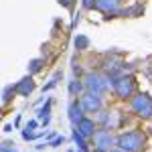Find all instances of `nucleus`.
<instances>
[{"label":"nucleus","mask_w":152,"mask_h":152,"mask_svg":"<svg viewBox=\"0 0 152 152\" xmlns=\"http://www.w3.org/2000/svg\"><path fill=\"white\" fill-rule=\"evenodd\" d=\"M63 142H65V138H63V136H57L55 140L51 142V146H57V144H63Z\"/></svg>","instance_id":"obj_18"},{"label":"nucleus","mask_w":152,"mask_h":152,"mask_svg":"<svg viewBox=\"0 0 152 152\" xmlns=\"http://www.w3.org/2000/svg\"><path fill=\"white\" fill-rule=\"evenodd\" d=\"M132 110L142 118H150L152 116V99L146 94H138L132 99Z\"/></svg>","instance_id":"obj_2"},{"label":"nucleus","mask_w":152,"mask_h":152,"mask_svg":"<svg viewBox=\"0 0 152 152\" xmlns=\"http://www.w3.org/2000/svg\"><path fill=\"white\" fill-rule=\"evenodd\" d=\"M95 8H99V10L104 12V14H118L120 12V0H97V6Z\"/></svg>","instance_id":"obj_7"},{"label":"nucleus","mask_w":152,"mask_h":152,"mask_svg":"<svg viewBox=\"0 0 152 152\" xmlns=\"http://www.w3.org/2000/svg\"><path fill=\"white\" fill-rule=\"evenodd\" d=\"M12 146H14V144H4V146H2V152H16Z\"/></svg>","instance_id":"obj_19"},{"label":"nucleus","mask_w":152,"mask_h":152,"mask_svg":"<svg viewBox=\"0 0 152 152\" xmlns=\"http://www.w3.org/2000/svg\"><path fill=\"white\" fill-rule=\"evenodd\" d=\"M59 77H61V73H55V75H53V79H51V81L47 83V85H45V89H51V87H55V85H57V81H59Z\"/></svg>","instance_id":"obj_16"},{"label":"nucleus","mask_w":152,"mask_h":152,"mask_svg":"<svg viewBox=\"0 0 152 152\" xmlns=\"http://www.w3.org/2000/svg\"><path fill=\"white\" fill-rule=\"evenodd\" d=\"M112 87H114V91H116L118 97H122V99H126L130 95L134 94V81H132V77H120V79H112Z\"/></svg>","instance_id":"obj_3"},{"label":"nucleus","mask_w":152,"mask_h":152,"mask_svg":"<svg viewBox=\"0 0 152 152\" xmlns=\"http://www.w3.org/2000/svg\"><path fill=\"white\" fill-rule=\"evenodd\" d=\"M94 142H95V148L99 152L110 150L114 144H118V140H114V136L110 134V130H97L94 134Z\"/></svg>","instance_id":"obj_4"},{"label":"nucleus","mask_w":152,"mask_h":152,"mask_svg":"<svg viewBox=\"0 0 152 152\" xmlns=\"http://www.w3.org/2000/svg\"><path fill=\"white\" fill-rule=\"evenodd\" d=\"M14 91H16V85H14V87H6V89H4V95H2V102L6 104V102L10 99V95H14Z\"/></svg>","instance_id":"obj_15"},{"label":"nucleus","mask_w":152,"mask_h":152,"mask_svg":"<svg viewBox=\"0 0 152 152\" xmlns=\"http://www.w3.org/2000/svg\"><path fill=\"white\" fill-rule=\"evenodd\" d=\"M114 152H126V150H122V148H120V150H114Z\"/></svg>","instance_id":"obj_21"},{"label":"nucleus","mask_w":152,"mask_h":152,"mask_svg":"<svg viewBox=\"0 0 152 152\" xmlns=\"http://www.w3.org/2000/svg\"><path fill=\"white\" fill-rule=\"evenodd\" d=\"M59 2H61L63 6H71V0H59Z\"/></svg>","instance_id":"obj_20"},{"label":"nucleus","mask_w":152,"mask_h":152,"mask_svg":"<svg viewBox=\"0 0 152 152\" xmlns=\"http://www.w3.org/2000/svg\"><path fill=\"white\" fill-rule=\"evenodd\" d=\"M81 112H83V105L81 104H71V107H69V120H71V124H79L83 120V116H81Z\"/></svg>","instance_id":"obj_10"},{"label":"nucleus","mask_w":152,"mask_h":152,"mask_svg":"<svg viewBox=\"0 0 152 152\" xmlns=\"http://www.w3.org/2000/svg\"><path fill=\"white\" fill-rule=\"evenodd\" d=\"M33 89H35V81L31 77H24V79H20L16 83V94L18 95H28V94H33Z\"/></svg>","instance_id":"obj_9"},{"label":"nucleus","mask_w":152,"mask_h":152,"mask_svg":"<svg viewBox=\"0 0 152 152\" xmlns=\"http://www.w3.org/2000/svg\"><path fill=\"white\" fill-rule=\"evenodd\" d=\"M81 89H83V85L77 81V79H73V81L69 83V94H71V95H77Z\"/></svg>","instance_id":"obj_13"},{"label":"nucleus","mask_w":152,"mask_h":152,"mask_svg":"<svg viewBox=\"0 0 152 152\" xmlns=\"http://www.w3.org/2000/svg\"><path fill=\"white\" fill-rule=\"evenodd\" d=\"M94 6H97V0H83V8H94Z\"/></svg>","instance_id":"obj_17"},{"label":"nucleus","mask_w":152,"mask_h":152,"mask_svg":"<svg viewBox=\"0 0 152 152\" xmlns=\"http://www.w3.org/2000/svg\"><path fill=\"white\" fill-rule=\"evenodd\" d=\"M87 45H89V39H87V37H83V35L75 37V47L79 49V51H83V49H87Z\"/></svg>","instance_id":"obj_12"},{"label":"nucleus","mask_w":152,"mask_h":152,"mask_svg":"<svg viewBox=\"0 0 152 152\" xmlns=\"http://www.w3.org/2000/svg\"><path fill=\"white\" fill-rule=\"evenodd\" d=\"M144 142H146L144 134L132 130V132H126V134H122V136L118 138V146H120L122 150H126V152H136L144 146Z\"/></svg>","instance_id":"obj_1"},{"label":"nucleus","mask_w":152,"mask_h":152,"mask_svg":"<svg viewBox=\"0 0 152 152\" xmlns=\"http://www.w3.org/2000/svg\"><path fill=\"white\" fill-rule=\"evenodd\" d=\"M97 152H99V150H97Z\"/></svg>","instance_id":"obj_22"},{"label":"nucleus","mask_w":152,"mask_h":152,"mask_svg":"<svg viewBox=\"0 0 152 152\" xmlns=\"http://www.w3.org/2000/svg\"><path fill=\"white\" fill-rule=\"evenodd\" d=\"M102 97H99V94H89L87 95H83L81 97V105H83V110L85 112H99L102 110Z\"/></svg>","instance_id":"obj_6"},{"label":"nucleus","mask_w":152,"mask_h":152,"mask_svg":"<svg viewBox=\"0 0 152 152\" xmlns=\"http://www.w3.org/2000/svg\"><path fill=\"white\" fill-rule=\"evenodd\" d=\"M41 65H43V59H33L31 65H28V71L31 73H39L41 71Z\"/></svg>","instance_id":"obj_14"},{"label":"nucleus","mask_w":152,"mask_h":152,"mask_svg":"<svg viewBox=\"0 0 152 152\" xmlns=\"http://www.w3.org/2000/svg\"><path fill=\"white\" fill-rule=\"evenodd\" d=\"M77 132H81L85 138H87V136H94L95 132H97V130H95L94 120H89V118H83L81 122L77 124Z\"/></svg>","instance_id":"obj_8"},{"label":"nucleus","mask_w":152,"mask_h":152,"mask_svg":"<svg viewBox=\"0 0 152 152\" xmlns=\"http://www.w3.org/2000/svg\"><path fill=\"white\" fill-rule=\"evenodd\" d=\"M85 87H87L91 94H104L105 89H107V81H104L97 73H91V75H87V79H85Z\"/></svg>","instance_id":"obj_5"},{"label":"nucleus","mask_w":152,"mask_h":152,"mask_svg":"<svg viewBox=\"0 0 152 152\" xmlns=\"http://www.w3.org/2000/svg\"><path fill=\"white\" fill-rule=\"evenodd\" d=\"M73 138H75V144L79 146V150H81V152L87 150V142H85V136H83L81 132H77V130H75V132H73Z\"/></svg>","instance_id":"obj_11"}]
</instances>
